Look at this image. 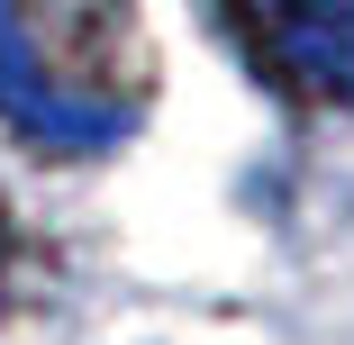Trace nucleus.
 <instances>
[{"mask_svg": "<svg viewBox=\"0 0 354 345\" xmlns=\"http://www.w3.org/2000/svg\"><path fill=\"white\" fill-rule=\"evenodd\" d=\"M245 64L318 109H354V0H218Z\"/></svg>", "mask_w": 354, "mask_h": 345, "instance_id": "nucleus-1", "label": "nucleus"}]
</instances>
